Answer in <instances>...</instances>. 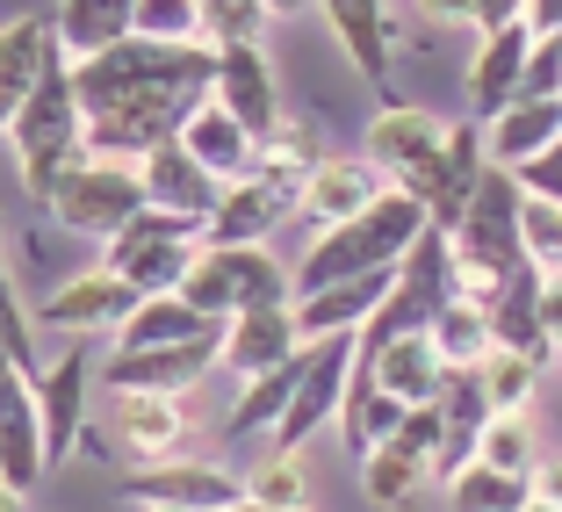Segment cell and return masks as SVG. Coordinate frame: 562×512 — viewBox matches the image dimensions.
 I'll list each match as a JSON object with an SVG mask.
<instances>
[{
    "label": "cell",
    "mask_w": 562,
    "mask_h": 512,
    "mask_svg": "<svg viewBox=\"0 0 562 512\" xmlns=\"http://www.w3.org/2000/svg\"><path fill=\"white\" fill-rule=\"evenodd\" d=\"M50 22H58L66 58H101V51L137 36V0H58Z\"/></svg>",
    "instance_id": "obj_29"
},
{
    "label": "cell",
    "mask_w": 562,
    "mask_h": 512,
    "mask_svg": "<svg viewBox=\"0 0 562 512\" xmlns=\"http://www.w3.org/2000/svg\"><path fill=\"white\" fill-rule=\"evenodd\" d=\"M527 94H562V36H533V58H527Z\"/></svg>",
    "instance_id": "obj_45"
},
{
    "label": "cell",
    "mask_w": 562,
    "mask_h": 512,
    "mask_svg": "<svg viewBox=\"0 0 562 512\" xmlns=\"http://www.w3.org/2000/svg\"><path fill=\"white\" fill-rule=\"evenodd\" d=\"M224 512H281V505H260V498L246 491V498H238V505H224Z\"/></svg>",
    "instance_id": "obj_51"
},
{
    "label": "cell",
    "mask_w": 562,
    "mask_h": 512,
    "mask_svg": "<svg viewBox=\"0 0 562 512\" xmlns=\"http://www.w3.org/2000/svg\"><path fill=\"white\" fill-rule=\"evenodd\" d=\"M519 210H527V188H519L513 166H491L483 174V188L469 196L462 224H454V260L462 267H483V275L513 281L519 267H527V232H519Z\"/></svg>",
    "instance_id": "obj_7"
},
{
    "label": "cell",
    "mask_w": 562,
    "mask_h": 512,
    "mask_svg": "<svg viewBox=\"0 0 562 512\" xmlns=\"http://www.w3.org/2000/svg\"><path fill=\"white\" fill-rule=\"evenodd\" d=\"M131 498L137 505H188V512H224V505H238L246 498V483L238 477H224L216 463H145L131 477Z\"/></svg>",
    "instance_id": "obj_18"
},
{
    "label": "cell",
    "mask_w": 562,
    "mask_h": 512,
    "mask_svg": "<svg viewBox=\"0 0 562 512\" xmlns=\"http://www.w3.org/2000/svg\"><path fill=\"white\" fill-rule=\"evenodd\" d=\"M368 368H375V382L390 397H404V404H432V397L447 390V354L432 347V332H397L390 347H375V354H361Z\"/></svg>",
    "instance_id": "obj_24"
},
{
    "label": "cell",
    "mask_w": 562,
    "mask_h": 512,
    "mask_svg": "<svg viewBox=\"0 0 562 512\" xmlns=\"http://www.w3.org/2000/svg\"><path fill=\"white\" fill-rule=\"evenodd\" d=\"M224 318H210L202 303H188L181 289H159V297H145L131 318H123L116 347H181V340H202V332H216Z\"/></svg>",
    "instance_id": "obj_31"
},
{
    "label": "cell",
    "mask_w": 562,
    "mask_h": 512,
    "mask_svg": "<svg viewBox=\"0 0 562 512\" xmlns=\"http://www.w3.org/2000/svg\"><path fill=\"white\" fill-rule=\"evenodd\" d=\"M483 174H491V145H483V123H454L447 131V145L432 152V159H418L412 174H404V196H418L432 210V224H462V210H469V196L483 188Z\"/></svg>",
    "instance_id": "obj_8"
},
{
    "label": "cell",
    "mask_w": 562,
    "mask_h": 512,
    "mask_svg": "<svg viewBox=\"0 0 562 512\" xmlns=\"http://www.w3.org/2000/svg\"><path fill=\"white\" fill-rule=\"evenodd\" d=\"M145 196L159 210H188V216H210L224 202V181H216L210 166L181 145V137H166V145L145 152Z\"/></svg>",
    "instance_id": "obj_23"
},
{
    "label": "cell",
    "mask_w": 562,
    "mask_h": 512,
    "mask_svg": "<svg viewBox=\"0 0 562 512\" xmlns=\"http://www.w3.org/2000/svg\"><path fill=\"white\" fill-rule=\"evenodd\" d=\"M72 80H80L87 109V145L145 159L151 145L181 137V123L216 94V44L131 36L101 58H72Z\"/></svg>",
    "instance_id": "obj_1"
},
{
    "label": "cell",
    "mask_w": 562,
    "mask_h": 512,
    "mask_svg": "<svg viewBox=\"0 0 562 512\" xmlns=\"http://www.w3.org/2000/svg\"><path fill=\"white\" fill-rule=\"evenodd\" d=\"M353 66L368 73V87H390V0H317Z\"/></svg>",
    "instance_id": "obj_28"
},
{
    "label": "cell",
    "mask_w": 562,
    "mask_h": 512,
    "mask_svg": "<svg viewBox=\"0 0 562 512\" xmlns=\"http://www.w3.org/2000/svg\"><path fill=\"white\" fill-rule=\"evenodd\" d=\"M181 297L202 303L210 318L267 311V303H296V267H281L267 246H210L195 275L181 281Z\"/></svg>",
    "instance_id": "obj_6"
},
{
    "label": "cell",
    "mask_w": 562,
    "mask_h": 512,
    "mask_svg": "<svg viewBox=\"0 0 562 512\" xmlns=\"http://www.w3.org/2000/svg\"><path fill=\"white\" fill-rule=\"evenodd\" d=\"M519 232H527V260L548 267V275H562V202L527 196V210H519Z\"/></svg>",
    "instance_id": "obj_42"
},
{
    "label": "cell",
    "mask_w": 562,
    "mask_h": 512,
    "mask_svg": "<svg viewBox=\"0 0 562 512\" xmlns=\"http://www.w3.org/2000/svg\"><path fill=\"white\" fill-rule=\"evenodd\" d=\"M533 491H541V498H555V505H562V455H548V463L533 469Z\"/></svg>",
    "instance_id": "obj_49"
},
{
    "label": "cell",
    "mask_w": 562,
    "mask_h": 512,
    "mask_svg": "<svg viewBox=\"0 0 562 512\" xmlns=\"http://www.w3.org/2000/svg\"><path fill=\"white\" fill-rule=\"evenodd\" d=\"M404 397H390L375 382V368L368 361H353V382H347V404H339V441L353 447V455H368V447H382V441H397V426H404Z\"/></svg>",
    "instance_id": "obj_30"
},
{
    "label": "cell",
    "mask_w": 562,
    "mask_h": 512,
    "mask_svg": "<svg viewBox=\"0 0 562 512\" xmlns=\"http://www.w3.org/2000/svg\"><path fill=\"white\" fill-rule=\"evenodd\" d=\"M432 347L447 354V368H476L483 354L497 347V332H491V311L483 303H469V297H454L440 318H432Z\"/></svg>",
    "instance_id": "obj_35"
},
{
    "label": "cell",
    "mask_w": 562,
    "mask_h": 512,
    "mask_svg": "<svg viewBox=\"0 0 562 512\" xmlns=\"http://www.w3.org/2000/svg\"><path fill=\"white\" fill-rule=\"evenodd\" d=\"M145 159H123V152H87L80 166H72L66 181H58V196L44 202L66 232H87V238H116L123 224H131L137 210H145Z\"/></svg>",
    "instance_id": "obj_5"
},
{
    "label": "cell",
    "mask_w": 562,
    "mask_h": 512,
    "mask_svg": "<svg viewBox=\"0 0 562 512\" xmlns=\"http://www.w3.org/2000/svg\"><path fill=\"white\" fill-rule=\"evenodd\" d=\"M260 166H274V174H289V181H311L317 166H325V145H317L311 123H289V116H281L274 131L260 137Z\"/></svg>",
    "instance_id": "obj_38"
},
{
    "label": "cell",
    "mask_w": 562,
    "mask_h": 512,
    "mask_svg": "<svg viewBox=\"0 0 562 512\" xmlns=\"http://www.w3.org/2000/svg\"><path fill=\"white\" fill-rule=\"evenodd\" d=\"M555 137H562V94H519L505 116L483 123L491 166H527L533 152H548Z\"/></svg>",
    "instance_id": "obj_25"
},
{
    "label": "cell",
    "mask_w": 562,
    "mask_h": 512,
    "mask_svg": "<svg viewBox=\"0 0 562 512\" xmlns=\"http://www.w3.org/2000/svg\"><path fill=\"white\" fill-rule=\"evenodd\" d=\"M541 325H548V340L562 347V275L541 281Z\"/></svg>",
    "instance_id": "obj_46"
},
{
    "label": "cell",
    "mask_w": 562,
    "mask_h": 512,
    "mask_svg": "<svg viewBox=\"0 0 562 512\" xmlns=\"http://www.w3.org/2000/svg\"><path fill=\"white\" fill-rule=\"evenodd\" d=\"M519 174V188H527V196H548V202H562V137L548 152H533L527 166H513Z\"/></svg>",
    "instance_id": "obj_44"
},
{
    "label": "cell",
    "mask_w": 562,
    "mask_h": 512,
    "mask_svg": "<svg viewBox=\"0 0 562 512\" xmlns=\"http://www.w3.org/2000/svg\"><path fill=\"white\" fill-rule=\"evenodd\" d=\"M8 145H15V166H22V188L30 202H50L58 181H66L72 166L87 159V109H80V80H72V58L44 73L30 101H22L15 116H8Z\"/></svg>",
    "instance_id": "obj_3"
},
{
    "label": "cell",
    "mask_w": 562,
    "mask_h": 512,
    "mask_svg": "<svg viewBox=\"0 0 562 512\" xmlns=\"http://www.w3.org/2000/svg\"><path fill=\"white\" fill-rule=\"evenodd\" d=\"M397 447H412V455L440 463V447H447V404H440V397H432V404H412V412H404Z\"/></svg>",
    "instance_id": "obj_43"
},
{
    "label": "cell",
    "mask_w": 562,
    "mask_h": 512,
    "mask_svg": "<svg viewBox=\"0 0 562 512\" xmlns=\"http://www.w3.org/2000/svg\"><path fill=\"white\" fill-rule=\"evenodd\" d=\"M527 30L533 36H562V0H527Z\"/></svg>",
    "instance_id": "obj_47"
},
{
    "label": "cell",
    "mask_w": 562,
    "mask_h": 512,
    "mask_svg": "<svg viewBox=\"0 0 562 512\" xmlns=\"http://www.w3.org/2000/svg\"><path fill=\"white\" fill-rule=\"evenodd\" d=\"M447 145V123L432 116V109H412V101H390L382 116H368V145H361V159L368 166H382L390 181H404L418 159H432V152Z\"/></svg>",
    "instance_id": "obj_19"
},
{
    "label": "cell",
    "mask_w": 562,
    "mask_h": 512,
    "mask_svg": "<svg viewBox=\"0 0 562 512\" xmlns=\"http://www.w3.org/2000/svg\"><path fill=\"white\" fill-rule=\"evenodd\" d=\"M397 289V267H375V275H347L331 289H303L296 297V325H303V347L311 340H331V332H361L368 318L382 311V297Z\"/></svg>",
    "instance_id": "obj_14"
},
{
    "label": "cell",
    "mask_w": 562,
    "mask_h": 512,
    "mask_svg": "<svg viewBox=\"0 0 562 512\" xmlns=\"http://www.w3.org/2000/svg\"><path fill=\"white\" fill-rule=\"evenodd\" d=\"M260 505H281V512H303L311 505V463H303V447H281V455H267L260 469H252L246 483Z\"/></svg>",
    "instance_id": "obj_37"
},
{
    "label": "cell",
    "mask_w": 562,
    "mask_h": 512,
    "mask_svg": "<svg viewBox=\"0 0 562 512\" xmlns=\"http://www.w3.org/2000/svg\"><path fill=\"white\" fill-rule=\"evenodd\" d=\"M281 216H303V181H289L274 166H252L210 210V246H267V232Z\"/></svg>",
    "instance_id": "obj_10"
},
{
    "label": "cell",
    "mask_w": 562,
    "mask_h": 512,
    "mask_svg": "<svg viewBox=\"0 0 562 512\" xmlns=\"http://www.w3.org/2000/svg\"><path fill=\"white\" fill-rule=\"evenodd\" d=\"M303 8H317V0H267V15H303Z\"/></svg>",
    "instance_id": "obj_50"
},
{
    "label": "cell",
    "mask_w": 562,
    "mask_h": 512,
    "mask_svg": "<svg viewBox=\"0 0 562 512\" xmlns=\"http://www.w3.org/2000/svg\"><path fill=\"white\" fill-rule=\"evenodd\" d=\"M210 368H224V325L202 332V340H181V347H116L101 361V390H159V397H188Z\"/></svg>",
    "instance_id": "obj_9"
},
{
    "label": "cell",
    "mask_w": 562,
    "mask_h": 512,
    "mask_svg": "<svg viewBox=\"0 0 562 512\" xmlns=\"http://www.w3.org/2000/svg\"><path fill=\"white\" fill-rule=\"evenodd\" d=\"M101 246H109L101 260L116 267V275H131L145 297H159V289H181V281L195 275V260L210 253V216L145 202V210H137L116 238H101Z\"/></svg>",
    "instance_id": "obj_4"
},
{
    "label": "cell",
    "mask_w": 562,
    "mask_h": 512,
    "mask_svg": "<svg viewBox=\"0 0 562 512\" xmlns=\"http://www.w3.org/2000/svg\"><path fill=\"white\" fill-rule=\"evenodd\" d=\"M137 36H159V44H210L202 0H137Z\"/></svg>",
    "instance_id": "obj_41"
},
{
    "label": "cell",
    "mask_w": 562,
    "mask_h": 512,
    "mask_svg": "<svg viewBox=\"0 0 562 512\" xmlns=\"http://www.w3.org/2000/svg\"><path fill=\"white\" fill-rule=\"evenodd\" d=\"M109 419H116V441L131 447L137 463H166V455L188 441V404L181 397H159V390L109 397Z\"/></svg>",
    "instance_id": "obj_21"
},
{
    "label": "cell",
    "mask_w": 562,
    "mask_h": 512,
    "mask_svg": "<svg viewBox=\"0 0 562 512\" xmlns=\"http://www.w3.org/2000/svg\"><path fill=\"white\" fill-rule=\"evenodd\" d=\"M426 224H432V210L390 181L361 216H347V224H325V232L311 238V253L296 260V297H303V289H331V281H347V275L404 267V253L426 238Z\"/></svg>",
    "instance_id": "obj_2"
},
{
    "label": "cell",
    "mask_w": 562,
    "mask_h": 512,
    "mask_svg": "<svg viewBox=\"0 0 562 512\" xmlns=\"http://www.w3.org/2000/svg\"><path fill=\"white\" fill-rule=\"evenodd\" d=\"M426 477H432V463L412 455V447H397V441H382V447L361 455V491H368V505H382V512H404Z\"/></svg>",
    "instance_id": "obj_34"
},
{
    "label": "cell",
    "mask_w": 562,
    "mask_h": 512,
    "mask_svg": "<svg viewBox=\"0 0 562 512\" xmlns=\"http://www.w3.org/2000/svg\"><path fill=\"white\" fill-rule=\"evenodd\" d=\"M527 498H533L527 469H497V463H483V455L447 477V505L454 512H527Z\"/></svg>",
    "instance_id": "obj_33"
},
{
    "label": "cell",
    "mask_w": 562,
    "mask_h": 512,
    "mask_svg": "<svg viewBox=\"0 0 562 512\" xmlns=\"http://www.w3.org/2000/svg\"><path fill=\"white\" fill-rule=\"evenodd\" d=\"M541 281H548V267H533V260L519 267L491 303V332H497V347H519L548 368L555 361V340H548V325H541Z\"/></svg>",
    "instance_id": "obj_26"
},
{
    "label": "cell",
    "mask_w": 562,
    "mask_h": 512,
    "mask_svg": "<svg viewBox=\"0 0 562 512\" xmlns=\"http://www.w3.org/2000/svg\"><path fill=\"white\" fill-rule=\"evenodd\" d=\"M527 512H562V505H555V498H541V491H533V498H527Z\"/></svg>",
    "instance_id": "obj_52"
},
{
    "label": "cell",
    "mask_w": 562,
    "mask_h": 512,
    "mask_svg": "<svg viewBox=\"0 0 562 512\" xmlns=\"http://www.w3.org/2000/svg\"><path fill=\"white\" fill-rule=\"evenodd\" d=\"M303 512H311V505H303Z\"/></svg>",
    "instance_id": "obj_54"
},
{
    "label": "cell",
    "mask_w": 562,
    "mask_h": 512,
    "mask_svg": "<svg viewBox=\"0 0 562 512\" xmlns=\"http://www.w3.org/2000/svg\"><path fill=\"white\" fill-rule=\"evenodd\" d=\"M476 455H483V463H497V469H527V477L541 469V447H533L527 412H491V426H483Z\"/></svg>",
    "instance_id": "obj_39"
},
{
    "label": "cell",
    "mask_w": 562,
    "mask_h": 512,
    "mask_svg": "<svg viewBox=\"0 0 562 512\" xmlns=\"http://www.w3.org/2000/svg\"><path fill=\"white\" fill-rule=\"evenodd\" d=\"M476 376H483L491 412H527L533 390H541V361H533V354H519V347H491L476 361Z\"/></svg>",
    "instance_id": "obj_36"
},
{
    "label": "cell",
    "mask_w": 562,
    "mask_h": 512,
    "mask_svg": "<svg viewBox=\"0 0 562 512\" xmlns=\"http://www.w3.org/2000/svg\"><path fill=\"white\" fill-rule=\"evenodd\" d=\"M296 376H303V354H296V361H281V368H267V376H246L238 404L224 412V433H232V441H246V433H274L281 419H289Z\"/></svg>",
    "instance_id": "obj_32"
},
{
    "label": "cell",
    "mask_w": 562,
    "mask_h": 512,
    "mask_svg": "<svg viewBox=\"0 0 562 512\" xmlns=\"http://www.w3.org/2000/svg\"><path fill=\"white\" fill-rule=\"evenodd\" d=\"M137 512H188V505H137Z\"/></svg>",
    "instance_id": "obj_53"
},
{
    "label": "cell",
    "mask_w": 562,
    "mask_h": 512,
    "mask_svg": "<svg viewBox=\"0 0 562 512\" xmlns=\"http://www.w3.org/2000/svg\"><path fill=\"white\" fill-rule=\"evenodd\" d=\"M101 382V368L87 361V347H72V354H58V361L44 368V376L30 382L36 390V412H44V441H50V463L66 455L72 441H80V412H87V390Z\"/></svg>",
    "instance_id": "obj_20"
},
{
    "label": "cell",
    "mask_w": 562,
    "mask_h": 512,
    "mask_svg": "<svg viewBox=\"0 0 562 512\" xmlns=\"http://www.w3.org/2000/svg\"><path fill=\"white\" fill-rule=\"evenodd\" d=\"M44 469H50V441H44L36 390L22 376H8V397H0V491H8V505H22L44 483Z\"/></svg>",
    "instance_id": "obj_13"
},
{
    "label": "cell",
    "mask_w": 562,
    "mask_h": 512,
    "mask_svg": "<svg viewBox=\"0 0 562 512\" xmlns=\"http://www.w3.org/2000/svg\"><path fill=\"white\" fill-rule=\"evenodd\" d=\"M137 303H145V289H137L131 275H116V267L101 260V267H87V275L58 281V289L44 297V311H36V318H44L50 332H109V340H116L123 318H131Z\"/></svg>",
    "instance_id": "obj_11"
},
{
    "label": "cell",
    "mask_w": 562,
    "mask_h": 512,
    "mask_svg": "<svg viewBox=\"0 0 562 512\" xmlns=\"http://www.w3.org/2000/svg\"><path fill=\"white\" fill-rule=\"evenodd\" d=\"M527 58H533V30L527 22L483 30L476 58H469V73H462V94H469V109H476V123L505 116V109L527 94Z\"/></svg>",
    "instance_id": "obj_12"
},
{
    "label": "cell",
    "mask_w": 562,
    "mask_h": 512,
    "mask_svg": "<svg viewBox=\"0 0 562 512\" xmlns=\"http://www.w3.org/2000/svg\"><path fill=\"white\" fill-rule=\"evenodd\" d=\"M418 8H426L432 22H476V8H483V0H418Z\"/></svg>",
    "instance_id": "obj_48"
},
{
    "label": "cell",
    "mask_w": 562,
    "mask_h": 512,
    "mask_svg": "<svg viewBox=\"0 0 562 512\" xmlns=\"http://www.w3.org/2000/svg\"><path fill=\"white\" fill-rule=\"evenodd\" d=\"M58 58H66V44H58L50 15H8V30H0V116H15Z\"/></svg>",
    "instance_id": "obj_16"
},
{
    "label": "cell",
    "mask_w": 562,
    "mask_h": 512,
    "mask_svg": "<svg viewBox=\"0 0 562 512\" xmlns=\"http://www.w3.org/2000/svg\"><path fill=\"white\" fill-rule=\"evenodd\" d=\"M181 145L195 152V159L210 166V174H216L224 188H232V181H246L252 166H260V137H252V131H246V123H238V116H232V109H224L216 94H210V101L195 109V116L181 123Z\"/></svg>",
    "instance_id": "obj_22"
},
{
    "label": "cell",
    "mask_w": 562,
    "mask_h": 512,
    "mask_svg": "<svg viewBox=\"0 0 562 512\" xmlns=\"http://www.w3.org/2000/svg\"><path fill=\"white\" fill-rule=\"evenodd\" d=\"M303 354V325L296 303H267V311H238L224 318V368L232 376H267V368Z\"/></svg>",
    "instance_id": "obj_15"
},
{
    "label": "cell",
    "mask_w": 562,
    "mask_h": 512,
    "mask_svg": "<svg viewBox=\"0 0 562 512\" xmlns=\"http://www.w3.org/2000/svg\"><path fill=\"white\" fill-rule=\"evenodd\" d=\"M375 196H382V166H368V159H325L311 181H303V216L325 232V224L361 216Z\"/></svg>",
    "instance_id": "obj_27"
},
{
    "label": "cell",
    "mask_w": 562,
    "mask_h": 512,
    "mask_svg": "<svg viewBox=\"0 0 562 512\" xmlns=\"http://www.w3.org/2000/svg\"><path fill=\"white\" fill-rule=\"evenodd\" d=\"M0 361H8V376H22V382L44 376V368H36V325H30V311H22L15 281H0Z\"/></svg>",
    "instance_id": "obj_40"
},
{
    "label": "cell",
    "mask_w": 562,
    "mask_h": 512,
    "mask_svg": "<svg viewBox=\"0 0 562 512\" xmlns=\"http://www.w3.org/2000/svg\"><path fill=\"white\" fill-rule=\"evenodd\" d=\"M216 101H224L252 137H267L281 123V87H274V66H267L260 44H224L216 51Z\"/></svg>",
    "instance_id": "obj_17"
}]
</instances>
